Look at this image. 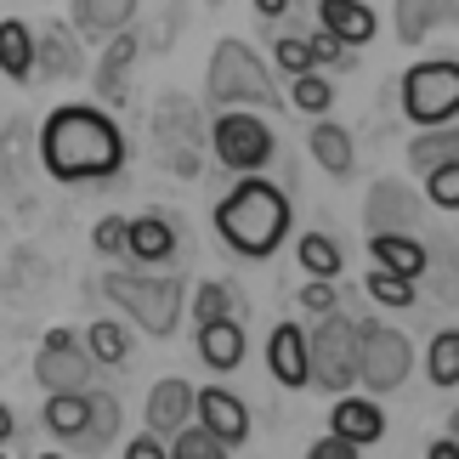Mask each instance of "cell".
Masks as SVG:
<instances>
[{"label":"cell","instance_id":"obj_12","mask_svg":"<svg viewBox=\"0 0 459 459\" xmlns=\"http://www.w3.org/2000/svg\"><path fill=\"white\" fill-rule=\"evenodd\" d=\"M329 437H341V443L351 448H375L380 437H385V409L375 397H334V409H329Z\"/></svg>","mask_w":459,"mask_h":459},{"label":"cell","instance_id":"obj_15","mask_svg":"<svg viewBox=\"0 0 459 459\" xmlns=\"http://www.w3.org/2000/svg\"><path fill=\"white\" fill-rule=\"evenodd\" d=\"M68 17L85 40H119L126 23H136V0H74Z\"/></svg>","mask_w":459,"mask_h":459},{"label":"cell","instance_id":"obj_37","mask_svg":"<svg viewBox=\"0 0 459 459\" xmlns=\"http://www.w3.org/2000/svg\"><path fill=\"white\" fill-rule=\"evenodd\" d=\"M426 17H431V6H397V34H403V46H414V40H426Z\"/></svg>","mask_w":459,"mask_h":459},{"label":"cell","instance_id":"obj_23","mask_svg":"<svg viewBox=\"0 0 459 459\" xmlns=\"http://www.w3.org/2000/svg\"><path fill=\"white\" fill-rule=\"evenodd\" d=\"M307 148H312V159H317L329 176H351V159H358V153H351V136L334 126V119H317L312 136H307Z\"/></svg>","mask_w":459,"mask_h":459},{"label":"cell","instance_id":"obj_6","mask_svg":"<svg viewBox=\"0 0 459 459\" xmlns=\"http://www.w3.org/2000/svg\"><path fill=\"white\" fill-rule=\"evenodd\" d=\"M414 368V346L409 334L392 324H358V385L363 397H385L409 380Z\"/></svg>","mask_w":459,"mask_h":459},{"label":"cell","instance_id":"obj_35","mask_svg":"<svg viewBox=\"0 0 459 459\" xmlns=\"http://www.w3.org/2000/svg\"><path fill=\"white\" fill-rule=\"evenodd\" d=\"M426 199L437 210H459V165H443V170L426 176Z\"/></svg>","mask_w":459,"mask_h":459},{"label":"cell","instance_id":"obj_47","mask_svg":"<svg viewBox=\"0 0 459 459\" xmlns=\"http://www.w3.org/2000/svg\"><path fill=\"white\" fill-rule=\"evenodd\" d=\"M0 459H6V454H0Z\"/></svg>","mask_w":459,"mask_h":459},{"label":"cell","instance_id":"obj_42","mask_svg":"<svg viewBox=\"0 0 459 459\" xmlns=\"http://www.w3.org/2000/svg\"><path fill=\"white\" fill-rule=\"evenodd\" d=\"M426 459H459V443H454V437H443V443H431Z\"/></svg>","mask_w":459,"mask_h":459},{"label":"cell","instance_id":"obj_27","mask_svg":"<svg viewBox=\"0 0 459 459\" xmlns=\"http://www.w3.org/2000/svg\"><path fill=\"white\" fill-rule=\"evenodd\" d=\"M34 68H46V74H57V80H68V74H80V57H74V40L68 34H40L34 40Z\"/></svg>","mask_w":459,"mask_h":459},{"label":"cell","instance_id":"obj_7","mask_svg":"<svg viewBox=\"0 0 459 459\" xmlns=\"http://www.w3.org/2000/svg\"><path fill=\"white\" fill-rule=\"evenodd\" d=\"M307 358H312V385L346 397V385H358V324L351 317H317L307 329Z\"/></svg>","mask_w":459,"mask_h":459},{"label":"cell","instance_id":"obj_40","mask_svg":"<svg viewBox=\"0 0 459 459\" xmlns=\"http://www.w3.org/2000/svg\"><path fill=\"white\" fill-rule=\"evenodd\" d=\"M307 459H358V448H351V443H341V437H317V443L307 448Z\"/></svg>","mask_w":459,"mask_h":459},{"label":"cell","instance_id":"obj_34","mask_svg":"<svg viewBox=\"0 0 459 459\" xmlns=\"http://www.w3.org/2000/svg\"><path fill=\"white\" fill-rule=\"evenodd\" d=\"M273 63L284 68L290 80H301V74H317V63H312V51H307V40H290V34H284V40L273 46Z\"/></svg>","mask_w":459,"mask_h":459},{"label":"cell","instance_id":"obj_2","mask_svg":"<svg viewBox=\"0 0 459 459\" xmlns=\"http://www.w3.org/2000/svg\"><path fill=\"white\" fill-rule=\"evenodd\" d=\"M290 193L261 182V176H244V182H233V193L216 204V233L233 255L244 261H261L273 255L278 244L290 238Z\"/></svg>","mask_w":459,"mask_h":459},{"label":"cell","instance_id":"obj_24","mask_svg":"<svg viewBox=\"0 0 459 459\" xmlns=\"http://www.w3.org/2000/svg\"><path fill=\"white\" fill-rule=\"evenodd\" d=\"M40 420H46L51 437H68V443H80L85 426H91V392H80V397H46Z\"/></svg>","mask_w":459,"mask_h":459},{"label":"cell","instance_id":"obj_31","mask_svg":"<svg viewBox=\"0 0 459 459\" xmlns=\"http://www.w3.org/2000/svg\"><path fill=\"white\" fill-rule=\"evenodd\" d=\"M290 102L301 114H329L334 108V85L324 74H301V80H290Z\"/></svg>","mask_w":459,"mask_h":459},{"label":"cell","instance_id":"obj_29","mask_svg":"<svg viewBox=\"0 0 459 459\" xmlns=\"http://www.w3.org/2000/svg\"><path fill=\"white\" fill-rule=\"evenodd\" d=\"M426 375L431 385H459V329H443L426 351Z\"/></svg>","mask_w":459,"mask_h":459},{"label":"cell","instance_id":"obj_16","mask_svg":"<svg viewBox=\"0 0 459 459\" xmlns=\"http://www.w3.org/2000/svg\"><path fill=\"white\" fill-rule=\"evenodd\" d=\"M368 255H375V273L409 278V284L426 273V250H420L414 233H375V238H368Z\"/></svg>","mask_w":459,"mask_h":459},{"label":"cell","instance_id":"obj_26","mask_svg":"<svg viewBox=\"0 0 459 459\" xmlns=\"http://www.w3.org/2000/svg\"><path fill=\"white\" fill-rule=\"evenodd\" d=\"M409 159H414V170H443V165H459V126H448V131H420L414 136V148H409Z\"/></svg>","mask_w":459,"mask_h":459},{"label":"cell","instance_id":"obj_32","mask_svg":"<svg viewBox=\"0 0 459 459\" xmlns=\"http://www.w3.org/2000/svg\"><path fill=\"white\" fill-rule=\"evenodd\" d=\"M170 459H227V448L216 443L210 431H199V426H187L182 437L170 443Z\"/></svg>","mask_w":459,"mask_h":459},{"label":"cell","instance_id":"obj_18","mask_svg":"<svg viewBox=\"0 0 459 459\" xmlns=\"http://www.w3.org/2000/svg\"><path fill=\"white\" fill-rule=\"evenodd\" d=\"M199 358L216 368V375H227V368L244 363V324H238V317H227V324H204V329H199Z\"/></svg>","mask_w":459,"mask_h":459},{"label":"cell","instance_id":"obj_14","mask_svg":"<svg viewBox=\"0 0 459 459\" xmlns=\"http://www.w3.org/2000/svg\"><path fill=\"white\" fill-rule=\"evenodd\" d=\"M317 23H324V34H334L346 51L351 46H368L380 29L375 6H358V0H317Z\"/></svg>","mask_w":459,"mask_h":459},{"label":"cell","instance_id":"obj_17","mask_svg":"<svg viewBox=\"0 0 459 459\" xmlns=\"http://www.w3.org/2000/svg\"><path fill=\"white\" fill-rule=\"evenodd\" d=\"M126 255H136L143 267H159V261H170V255H176V227H170L165 216H131Z\"/></svg>","mask_w":459,"mask_h":459},{"label":"cell","instance_id":"obj_21","mask_svg":"<svg viewBox=\"0 0 459 459\" xmlns=\"http://www.w3.org/2000/svg\"><path fill=\"white\" fill-rule=\"evenodd\" d=\"M0 74L17 80V85L34 74V34H29L23 17H6V23H0Z\"/></svg>","mask_w":459,"mask_h":459},{"label":"cell","instance_id":"obj_8","mask_svg":"<svg viewBox=\"0 0 459 459\" xmlns=\"http://www.w3.org/2000/svg\"><path fill=\"white\" fill-rule=\"evenodd\" d=\"M91 358H85L74 329H51L40 341V358H34V380L46 385V397H80L91 392Z\"/></svg>","mask_w":459,"mask_h":459},{"label":"cell","instance_id":"obj_38","mask_svg":"<svg viewBox=\"0 0 459 459\" xmlns=\"http://www.w3.org/2000/svg\"><path fill=\"white\" fill-rule=\"evenodd\" d=\"M307 51H312V63L324 68V63H346V46L334 40V34H324V29H312L307 34Z\"/></svg>","mask_w":459,"mask_h":459},{"label":"cell","instance_id":"obj_22","mask_svg":"<svg viewBox=\"0 0 459 459\" xmlns=\"http://www.w3.org/2000/svg\"><path fill=\"white\" fill-rule=\"evenodd\" d=\"M80 346H85V358L102 363V368H114V363H126V351H131V334L126 324H114V317H91L80 334Z\"/></svg>","mask_w":459,"mask_h":459},{"label":"cell","instance_id":"obj_33","mask_svg":"<svg viewBox=\"0 0 459 459\" xmlns=\"http://www.w3.org/2000/svg\"><path fill=\"white\" fill-rule=\"evenodd\" d=\"M368 295H375L380 307H414V284L409 278H392V273H368Z\"/></svg>","mask_w":459,"mask_h":459},{"label":"cell","instance_id":"obj_25","mask_svg":"<svg viewBox=\"0 0 459 459\" xmlns=\"http://www.w3.org/2000/svg\"><path fill=\"white\" fill-rule=\"evenodd\" d=\"M295 255H301V267L312 273V284H334L346 267V255H341V244H334L329 233H307L301 244H295Z\"/></svg>","mask_w":459,"mask_h":459},{"label":"cell","instance_id":"obj_3","mask_svg":"<svg viewBox=\"0 0 459 459\" xmlns=\"http://www.w3.org/2000/svg\"><path fill=\"white\" fill-rule=\"evenodd\" d=\"M102 295L143 324V334H153V341H165V334H176V324H182V278H148V273H108L102 278Z\"/></svg>","mask_w":459,"mask_h":459},{"label":"cell","instance_id":"obj_45","mask_svg":"<svg viewBox=\"0 0 459 459\" xmlns=\"http://www.w3.org/2000/svg\"><path fill=\"white\" fill-rule=\"evenodd\" d=\"M448 431H454V443H459V409H454V420H448Z\"/></svg>","mask_w":459,"mask_h":459},{"label":"cell","instance_id":"obj_28","mask_svg":"<svg viewBox=\"0 0 459 459\" xmlns=\"http://www.w3.org/2000/svg\"><path fill=\"white\" fill-rule=\"evenodd\" d=\"M193 317H199V329H204V324H227V317H238L233 290L216 284V278H204V284L193 290Z\"/></svg>","mask_w":459,"mask_h":459},{"label":"cell","instance_id":"obj_10","mask_svg":"<svg viewBox=\"0 0 459 459\" xmlns=\"http://www.w3.org/2000/svg\"><path fill=\"white\" fill-rule=\"evenodd\" d=\"M193 426L210 431L221 448H238L244 437H250V409H244L227 385H204V392H199V409H193Z\"/></svg>","mask_w":459,"mask_h":459},{"label":"cell","instance_id":"obj_5","mask_svg":"<svg viewBox=\"0 0 459 459\" xmlns=\"http://www.w3.org/2000/svg\"><path fill=\"white\" fill-rule=\"evenodd\" d=\"M210 97L238 114V102H273L278 85L244 40H216V51H210Z\"/></svg>","mask_w":459,"mask_h":459},{"label":"cell","instance_id":"obj_30","mask_svg":"<svg viewBox=\"0 0 459 459\" xmlns=\"http://www.w3.org/2000/svg\"><path fill=\"white\" fill-rule=\"evenodd\" d=\"M114 437H119V397H114V392H91V426H85L80 443L108 448Z\"/></svg>","mask_w":459,"mask_h":459},{"label":"cell","instance_id":"obj_46","mask_svg":"<svg viewBox=\"0 0 459 459\" xmlns=\"http://www.w3.org/2000/svg\"><path fill=\"white\" fill-rule=\"evenodd\" d=\"M40 459H63V454H40Z\"/></svg>","mask_w":459,"mask_h":459},{"label":"cell","instance_id":"obj_1","mask_svg":"<svg viewBox=\"0 0 459 459\" xmlns=\"http://www.w3.org/2000/svg\"><path fill=\"white\" fill-rule=\"evenodd\" d=\"M126 165V136L97 102H63L40 126V170L51 182H108Z\"/></svg>","mask_w":459,"mask_h":459},{"label":"cell","instance_id":"obj_39","mask_svg":"<svg viewBox=\"0 0 459 459\" xmlns=\"http://www.w3.org/2000/svg\"><path fill=\"white\" fill-rule=\"evenodd\" d=\"M334 301H341V295H334V284H307V290H301V307H307L312 317H334Z\"/></svg>","mask_w":459,"mask_h":459},{"label":"cell","instance_id":"obj_9","mask_svg":"<svg viewBox=\"0 0 459 459\" xmlns=\"http://www.w3.org/2000/svg\"><path fill=\"white\" fill-rule=\"evenodd\" d=\"M210 148H216V159L227 170L255 176L273 159V126L255 119V114H221L216 126H210Z\"/></svg>","mask_w":459,"mask_h":459},{"label":"cell","instance_id":"obj_43","mask_svg":"<svg viewBox=\"0 0 459 459\" xmlns=\"http://www.w3.org/2000/svg\"><path fill=\"white\" fill-rule=\"evenodd\" d=\"M12 431H17V420H12V409H6V403H0V448L12 443Z\"/></svg>","mask_w":459,"mask_h":459},{"label":"cell","instance_id":"obj_44","mask_svg":"<svg viewBox=\"0 0 459 459\" xmlns=\"http://www.w3.org/2000/svg\"><path fill=\"white\" fill-rule=\"evenodd\" d=\"M255 12H261V17H284L290 0H255Z\"/></svg>","mask_w":459,"mask_h":459},{"label":"cell","instance_id":"obj_11","mask_svg":"<svg viewBox=\"0 0 459 459\" xmlns=\"http://www.w3.org/2000/svg\"><path fill=\"white\" fill-rule=\"evenodd\" d=\"M193 409H199V385H187V380H159L153 392H148V437H159V443H176V437L187 431V420Z\"/></svg>","mask_w":459,"mask_h":459},{"label":"cell","instance_id":"obj_36","mask_svg":"<svg viewBox=\"0 0 459 459\" xmlns=\"http://www.w3.org/2000/svg\"><path fill=\"white\" fill-rule=\"evenodd\" d=\"M126 233H131V216H102L97 233H91L97 255H126Z\"/></svg>","mask_w":459,"mask_h":459},{"label":"cell","instance_id":"obj_19","mask_svg":"<svg viewBox=\"0 0 459 459\" xmlns=\"http://www.w3.org/2000/svg\"><path fill=\"white\" fill-rule=\"evenodd\" d=\"M368 238L375 233H409L414 227V204H409V193H403L397 182H380L375 193H368Z\"/></svg>","mask_w":459,"mask_h":459},{"label":"cell","instance_id":"obj_4","mask_svg":"<svg viewBox=\"0 0 459 459\" xmlns=\"http://www.w3.org/2000/svg\"><path fill=\"white\" fill-rule=\"evenodd\" d=\"M403 114L420 131H448L459 119V63L454 57L414 63L403 74Z\"/></svg>","mask_w":459,"mask_h":459},{"label":"cell","instance_id":"obj_13","mask_svg":"<svg viewBox=\"0 0 459 459\" xmlns=\"http://www.w3.org/2000/svg\"><path fill=\"white\" fill-rule=\"evenodd\" d=\"M267 368L278 375V385H290V392H307L312 385V358H307V329L301 324H273Z\"/></svg>","mask_w":459,"mask_h":459},{"label":"cell","instance_id":"obj_20","mask_svg":"<svg viewBox=\"0 0 459 459\" xmlns=\"http://www.w3.org/2000/svg\"><path fill=\"white\" fill-rule=\"evenodd\" d=\"M131 63H136V40H131V29H126V34H119V40H108V51L97 57V97H102V102H119V97H126Z\"/></svg>","mask_w":459,"mask_h":459},{"label":"cell","instance_id":"obj_41","mask_svg":"<svg viewBox=\"0 0 459 459\" xmlns=\"http://www.w3.org/2000/svg\"><path fill=\"white\" fill-rule=\"evenodd\" d=\"M126 459H170V448L143 431V437H131V443H126Z\"/></svg>","mask_w":459,"mask_h":459}]
</instances>
